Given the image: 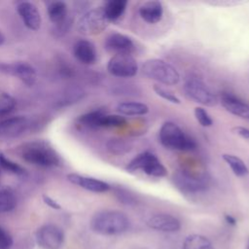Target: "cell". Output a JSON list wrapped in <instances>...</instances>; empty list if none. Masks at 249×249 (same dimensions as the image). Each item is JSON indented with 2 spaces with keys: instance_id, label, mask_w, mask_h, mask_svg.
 Masks as SVG:
<instances>
[{
  "instance_id": "cell-29",
  "label": "cell",
  "mask_w": 249,
  "mask_h": 249,
  "mask_svg": "<svg viewBox=\"0 0 249 249\" xmlns=\"http://www.w3.org/2000/svg\"><path fill=\"white\" fill-rule=\"evenodd\" d=\"M16 107L15 98L5 90L0 89V116L11 113Z\"/></svg>"
},
{
  "instance_id": "cell-15",
  "label": "cell",
  "mask_w": 249,
  "mask_h": 249,
  "mask_svg": "<svg viewBox=\"0 0 249 249\" xmlns=\"http://www.w3.org/2000/svg\"><path fill=\"white\" fill-rule=\"evenodd\" d=\"M223 107L231 114L249 121V104L231 92H223L220 97Z\"/></svg>"
},
{
  "instance_id": "cell-24",
  "label": "cell",
  "mask_w": 249,
  "mask_h": 249,
  "mask_svg": "<svg viewBox=\"0 0 249 249\" xmlns=\"http://www.w3.org/2000/svg\"><path fill=\"white\" fill-rule=\"evenodd\" d=\"M183 249H214V247L204 235L191 234L185 239Z\"/></svg>"
},
{
  "instance_id": "cell-9",
  "label": "cell",
  "mask_w": 249,
  "mask_h": 249,
  "mask_svg": "<svg viewBox=\"0 0 249 249\" xmlns=\"http://www.w3.org/2000/svg\"><path fill=\"white\" fill-rule=\"evenodd\" d=\"M172 181L174 185L184 193L196 194L207 189V183L204 178L187 170L175 171L172 176Z\"/></svg>"
},
{
  "instance_id": "cell-31",
  "label": "cell",
  "mask_w": 249,
  "mask_h": 249,
  "mask_svg": "<svg viewBox=\"0 0 249 249\" xmlns=\"http://www.w3.org/2000/svg\"><path fill=\"white\" fill-rule=\"evenodd\" d=\"M0 166L3 169H5L11 173L17 174V175H22L24 173V169L19 164H18L17 162L13 161L10 159H8L2 153H0Z\"/></svg>"
},
{
  "instance_id": "cell-7",
  "label": "cell",
  "mask_w": 249,
  "mask_h": 249,
  "mask_svg": "<svg viewBox=\"0 0 249 249\" xmlns=\"http://www.w3.org/2000/svg\"><path fill=\"white\" fill-rule=\"evenodd\" d=\"M102 8H95L86 12L78 21V30L86 36H92L101 33L108 25Z\"/></svg>"
},
{
  "instance_id": "cell-5",
  "label": "cell",
  "mask_w": 249,
  "mask_h": 249,
  "mask_svg": "<svg viewBox=\"0 0 249 249\" xmlns=\"http://www.w3.org/2000/svg\"><path fill=\"white\" fill-rule=\"evenodd\" d=\"M125 169L129 172L141 170L145 174L154 177H164L167 170L160 160L151 152H142L133 158L126 165Z\"/></svg>"
},
{
  "instance_id": "cell-14",
  "label": "cell",
  "mask_w": 249,
  "mask_h": 249,
  "mask_svg": "<svg viewBox=\"0 0 249 249\" xmlns=\"http://www.w3.org/2000/svg\"><path fill=\"white\" fill-rule=\"evenodd\" d=\"M17 11L24 25L30 30H38L42 23V18L37 7L28 1L18 4Z\"/></svg>"
},
{
  "instance_id": "cell-17",
  "label": "cell",
  "mask_w": 249,
  "mask_h": 249,
  "mask_svg": "<svg viewBox=\"0 0 249 249\" xmlns=\"http://www.w3.org/2000/svg\"><path fill=\"white\" fill-rule=\"evenodd\" d=\"M67 179L74 185H77L87 191L93 193H104L111 189V186L99 179L84 176L77 173H70L67 175Z\"/></svg>"
},
{
  "instance_id": "cell-35",
  "label": "cell",
  "mask_w": 249,
  "mask_h": 249,
  "mask_svg": "<svg viewBox=\"0 0 249 249\" xmlns=\"http://www.w3.org/2000/svg\"><path fill=\"white\" fill-rule=\"evenodd\" d=\"M43 200H44V202H45L48 206H50V207L53 208V209L58 210V209L61 208L60 204H59L56 200H54L53 198H52L51 196H47V195H43Z\"/></svg>"
},
{
  "instance_id": "cell-25",
  "label": "cell",
  "mask_w": 249,
  "mask_h": 249,
  "mask_svg": "<svg viewBox=\"0 0 249 249\" xmlns=\"http://www.w3.org/2000/svg\"><path fill=\"white\" fill-rule=\"evenodd\" d=\"M106 148L113 155L123 156L131 150L132 145L129 141L122 138H111L107 141Z\"/></svg>"
},
{
  "instance_id": "cell-6",
  "label": "cell",
  "mask_w": 249,
  "mask_h": 249,
  "mask_svg": "<svg viewBox=\"0 0 249 249\" xmlns=\"http://www.w3.org/2000/svg\"><path fill=\"white\" fill-rule=\"evenodd\" d=\"M185 92L196 102L205 106H215L218 103L217 96L210 90L204 82L196 76H189L184 84Z\"/></svg>"
},
{
  "instance_id": "cell-18",
  "label": "cell",
  "mask_w": 249,
  "mask_h": 249,
  "mask_svg": "<svg viewBox=\"0 0 249 249\" xmlns=\"http://www.w3.org/2000/svg\"><path fill=\"white\" fill-rule=\"evenodd\" d=\"M74 56L84 64H93L96 61L97 53L94 45L89 40H79L73 48Z\"/></svg>"
},
{
  "instance_id": "cell-33",
  "label": "cell",
  "mask_w": 249,
  "mask_h": 249,
  "mask_svg": "<svg viewBox=\"0 0 249 249\" xmlns=\"http://www.w3.org/2000/svg\"><path fill=\"white\" fill-rule=\"evenodd\" d=\"M154 90L155 92L161 98H163L164 100L170 102V103H173V104H180V99L175 95L173 94L172 92H170L169 90L163 89L162 87L160 86H158V85H155L154 86Z\"/></svg>"
},
{
  "instance_id": "cell-16",
  "label": "cell",
  "mask_w": 249,
  "mask_h": 249,
  "mask_svg": "<svg viewBox=\"0 0 249 249\" xmlns=\"http://www.w3.org/2000/svg\"><path fill=\"white\" fill-rule=\"evenodd\" d=\"M146 223L149 228L165 232L176 231L181 227L180 221L176 217L166 213H158L152 215L148 218Z\"/></svg>"
},
{
  "instance_id": "cell-23",
  "label": "cell",
  "mask_w": 249,
  "mask_h": 249,
  "mask_svg": "<svg viewBox=\"0 0 249 249\" xmlns=\"http://www.w3.org/2000/svg\"><path fill=\"white\" fill-rule=\"evenodd\" d=\"M222 157H223V160L227 162V164L231 167V169L236 176L242 177V176H246L249 173V169L247 165L238 157L231 154H224Z\"/></svg>"
},
{
  "instance_id": "cell-1",
  "label": "cell",
  "mask_w": 249,
  "mask_h": 249,
  "mask_svg": "<svg viewBox=\"0 0 249 249\" xmlns=\"http://www.w3.org/2000/svg\"><path fill=\"white\" fill-rule=\"evenodd\" d=\"M17 153L24 161L40 167H54L61 163L56 151L43 140L23 143L18 147Z\"/></svg>"
},
{
  "instance_id": "cell-26",
  "label": "cell",
  "mask_w": 249,
  "mask_h": 249,
  "mask_svg": "<svg viewBox=\"0 0 249 249\" xmlns=\"http://www.w3.org/2000/svg\"><path fill=\"white\" fill-rule=\"evenodd\" d=\"M17 205V198L10 188L0 189V213L12 211Z\"/></svg>"
},
{
  "instance_id": "cell-32",
  "label": "cell",
  "mask_w": 249,
  "mask_h": 249,
  "mask_svg": "<svg viewBox=\"0 0 249 249\" xmlns=\"http://www.w3.org/2000/svg\"><path fill=\"white\" fill-rule=\"evenodd\" d=\"M195 117L196 121L204 127L211 126L213 124V121L207 111L202 107H196L195 108Z\"/></svg>"
},
{
  "instance_id": "cell-20",
  "label": "cell",
  "mask_w": 249,
  "mask_h": 249,
  "mask_svg": "<svg viewBox=\"0 0 249 249\" xmlns=\"http://www.w3.org/2000/svg\"><path fill=\"white\" fill-rule=\"evenodd\" d=\"M127 1L125 0H110L105 3L102 7L103 13L108 21H116L124 15Z\"/></svg>"
},
{
  "instance_id": "cell-8",
  "label": "cell",
  "mask_w": 249,
  "mask_h": 249,
  "mask_svg": "<svg viewBox=\"0 0 249 249\" xmlns=\"http://www.w3.org/2000/svg\"><path fill=\"white\" fill-rule=\"evenodd\" d=\"M107 70L115 77L130 78L137 73L138 65L131 54H114L108 61Z\"/></svg>"
},
{
  "instance_id": "cell-38",
  "label": "cell",
  "mask_w": 249,
  "mask_h": 249,
  "mask_svg": "<svg viewBox=\"0 0 249 249\" xmlns=\"http://www.w3.org/2000/svg\"><path fill=\"white\" fill-rule=\"evenodd\" d=\"M5 42V36L3 35V33L0 31V46H2Z\"/></svg>"
},
{
  "instance_id": "cell-12",
  "label": "cell",
  "mask_w": 249,
  "mask_h": 249,
  "mask_svg": "<svg viewBox=\"0 0 249 249\" xmlns=\"http://www.w3.org/2000/svg\"><path fill=\"white\" fill-rule=\"evenodd\" d=\"M30 125L29 120L24 116L10 117L0 121V138L11 139L22 135Z\"/></svg>"
},
{
  "instance_id": "cell-2",
  "label": "cell",
  "mask_w": 249,
  "mask_h": 249,
  "mask_svg": "<svg viewBox=\"0 0 249 249\" xmlns=\"http://www.w3.org/2000/svg\"><path fill=\"white\" fill-rule=\"evenodd\" d=\"M130 222L128 217L118 210H102L90 220L91 230L101 235H116L126 231Z\"/></svg>"
},
{
  "instance_id": "cell-21",
  "label": "cell",
  "mask_w": 249,
  "mask_h": 249,
  "mask_svg": "<svg viewBox=\"0 0 249 249\" xmlns=\"http://www.w3.org/2000/svg\"><path fill=\"white\" fill-rule=\"evenodd\" d=\"M48 16L50 20L54 24L64 23L67 18V6L62 1H53L49 3L48 8Z\"/></svg>"
},
{
  "instance_id": "cell-19",
  "label": "cell",
  "mask_w": 249,
  "mask_h": 249,
  "mask_svg": "<svg viewBox=\"0 0 249 249\" xmlns=\"http://www.w3.org/2000/svg\"><path fill=\"white\" fill-rule=\"evenodd\" d=\"M139 15L141 18L148 23L159 22L163 15V7L160 1L152 0L142 4L139 8Z\"/></svg>"
},
{
  "instance_id": "cell-27",
  "label": "cell",
  "mask_w": 249,
  "mask_h": 249,
  "mask_svg": "<svg viewBox=\"0 0 249 249\" xmlns=\"http://www.w3.org/2000/svg\"><path fill=\"white\" fill-rule=\"evenodd\" d=\"M104 114L105 112L101 109L90 111L80 116L78 119V122L84 126L90 127V128H98L100 119Z\"/></svg>"
},
{
  "instance_id": "cell-4",
  "label": "cell",
  "mask_w": 249,
  "mask_h": 249,
  "mask_svg": "<svg viewBox=\"0 0 249 249\" xmlns=\"http://www.w3.org/2000/svg\"><path fill=\"white\" fill-rule=\"evenodd\" d=\"M142 72L149 79L168 86L176 85L180 80V74L176 68L160 58L146 60L142 65Z\"/></svg>"
},
{
  "instance_id": "cell-22",
  "label": "cell",
  "mask_w": 249,
  "mask_h": 249,
  "mask_svg": "<svg viewBox=\"0 0 249 249\" xmlns=\"http://www.w3.org/2000/svg\"><path fill=\"white\" fill-rule=\"evenodd\" d=\"M116 110L123 115L126 116H141L149 112V107L141 102H121L117 105Z\"/></svg>"
},
{
  "instance_id": "cell-37",
  "label": "cell",
  "mask_w": 249,
  "mask_h": 249,
  "mask_svg": "<svg viewBox=\"0 0 249 249\" xmlns=\"http://www.w3.org/2000/svg\"><path fill=\"white\" fill-rule=\"evenodd\" d=\"M225 219H226V221H227L230 225H235V223H236V220H235L232 216H231V215H226V216H225Z\"/></svg>"
},
{
  "instance_id": "cell-39",
  "label": "cell",
  "mask_w": 249,
  "mask_h": 249,
  "mask_svg": "<svg viewBox=\"0 0 249 249\" xmlns=\"http://www.w3.org/2000/svg\"><path fill=\"white\" fill-rule=\"evenodd\" d=\"M247 249H249V244H248V246H247Z\"/></svg>"
},
{
  "instance_id": "cell-3",
  "label": "cell",
  "mask_w": 249,
  "mask_h": 249,
  "mask_svg": "<svg viewBox=\"0 0 249 249\" xmlns=\"http://www.w3.org/2000/svg\"><path fill=\"white\" fill-rule=\"evenodd\" d=\"M159 138L161 145L169 150L192 151L196 147L195 140L173 122H165L160 126Z\"/></svg>"
},
{
  "instance_id": "cell-28",
  "label": "cell",
  "mask_w": 249,
  "mask_h": 249,
  "mask_svg": "<svg viewBox=\"0 0 249 249\" xmlns=\"http://www.w3.org/2000/svg\"><path fill=\"white\" fill-rule=\"evenodd\" d=\"M126 124V120L119 115L104 114L99 123V127H120Z\"/></svg>"
},
{
  "instance_id": "cell-30",
  "label": "cell",
  "mask_w": 249,
  "mask_h": 249,
  "mask_svg": "<svg viewBox=\"0 0 249 249\" xmlns=\"http://www.w3.org/2000/svg\"><path fill=\"white\" fill-rule=\"evenodd\" d=\"M114 193L117 199L123 204L134 205L137 203L136 197L126 189H124L122 187H116L114 188Z\"/></svg>"
},
{
  "instance_id": "cell-34",
  "label": "cell",
  "mask_w": 249,
  "mask_h": 249,
  "mask_svg": "<svg viewBox=\"0 0 249 249\" xmlns=\"http://www.w3.org/2000/svg\"><path fill=\"white\" fill-rule=\"evenodd\" d=\"M13 245L11 234L0 226V249H10Z\"/></svg>"
},
{
  "instance_id": "cell-36",
  "label": "cell",
  "mask_w": 249,
  "mask_h": 249,
  "mask_svg": "<svg viewBox=\"0 0 249 249\" xmlns=\"http://www.w3.org/2000/svg\"><path fill=\"white\" fill-rule=\"evenodd\" d=\"M233 132L238 134L239 136L245 138V139H249V128L244 127V126H234L232 128Z\"/></svg>"
},
{
  "instance_id": "cell-13",
  "label": "cell",
  "mask_w": 249,
  "mask_h": 249,
  "mask_svg": "<svg viewBox=\"0 0 249 249\" xmlns=\"http://www.w3.org/2000/svg\"><path fill=\"white\" fill-rule=\"evenodd\" d=\"M105 49L114 54H131L135 45L130 37L122 33H113L105 40Z\"/></svg>"
},
{
  "instance_id": "cell-11",
  "label": "cell",
  "mask_w": 249,
  "mask_h": 249,
  "mask_svg": "<svg viewBox=\"0 0 249 249\" xmlns=\"http://www.w3.org/2000/svg\"><path fill=\"white\" fill-rule=\"evenodd\" d=\"M0 71L19 79L28 87L33 86L37 78L35 68L31 64L24 61L0 63Z\"/></svg>"
},
{
  "instance_id": "cell-10",
  "label": "cell",
  "mask_w": 249,
  "mask_h": 249,
  "mask_svg": "<svg viewBox=\"0 0 249 249\" xmlns=\"http://www.w3.org/2000/svg\"><path fill=\"white\" fill-rule=\"evenodd\" d=\"M63 240L62 230L53 224L44 225L36 231V242L43 249H59Z\"/></svg>"
}]
</instances>
